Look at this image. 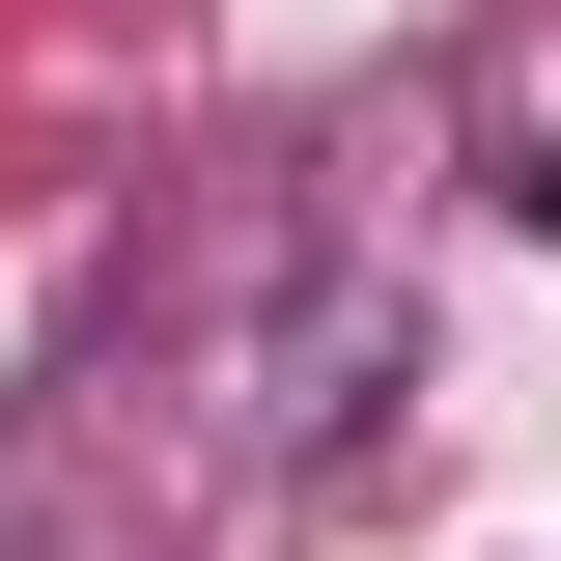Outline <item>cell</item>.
I'll list each match as a JSON object with an SVG mask.
<instances>
[{"label":"cell","instance_id":"6da1fadb","mask_svg":"<svg viewBox=\"0 0 561 561\" xmlns=\"http://www.w3.org/2000/svg\"><path fill=\"white\" fill-rule=\"evenodd\" d=\"M337 393H393V280H280L253 365H225V449H253V478H309V449H337Z\"/></svg>","mask_w":561,"mask_h":561}]
</instances>
